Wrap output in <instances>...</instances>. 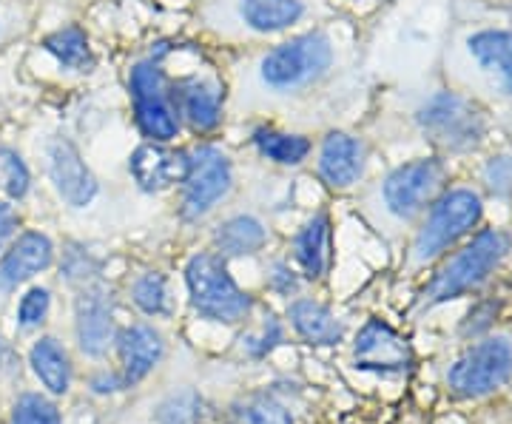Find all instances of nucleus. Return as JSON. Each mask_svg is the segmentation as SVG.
<instances>
[{
	"label": "nucleus",
	"mask_w": 512,
	"mask_h": 424,
	"mask_svg": "<svg viewBox=\"0 0 512 424\" xmlns=\"http://www.w3.org/2000/svg\"><path fill=\"white\" fill-rule=\"evenodd\" d=\"M359 43L339 18L322 20L274 43L231 52L228 123L271 120L291 129L339 126V114L359 92Z\"/></svg>",
	"instance_id": "f257e3e1"
},
{
	"label": "nucleus",
	"mask_w": 512,
	"mask_h": 424,
	"mask_svg": "<svg viewBox=\"0 0 512 424\" xmlns=\"http://www.w3.org/2000/svg\"><path fill=\"white\" fill-rule=\"evenodd\" d=\"M339 15L333 0H197L194 29L205 43L242 52Z\"/></svg>",
	"instance_id": "f03ea898"
},
{
	"label": "nucleus",
	"mask_w": 512,
	"mask_h": 424,
	"mask_svg": "<svg viewBox=\"0 0 512 424\" xmlns=\"http://www.w3.org/2000/svg\"><path fill=\"white\" fill-rule=\"evenodd\" d=\"M444 83L473 94L498 114L512 103V29L464 23L444 49Z\"/></svg>",
	"instance_id": "7ed1b4c3"
},
{
	"label": "nucleus",
	"mask_w": 512,
	"mask_h": 424,
	"mask_svg": "<svg viewBox=\"0 0 512 424\" xmlns=\"http://www.w3.org/2000/svg\"><path fill=\"white\" fill-rule=\"evenodd\" d=\"M410 123L427 151L447 160H473L495 140V111L473 94L441 83L421 97L410 111Z\"/></svg>",
	"instance_id": "20e7f679"
},
{
	"label": "nucleus",
	"mask_w": 512,
	"mask_h": 424,
	"mask_svg": "<svg viewBox=\"0 0 512 424\" xmlns=\"http://www.w3.org/2000/svg\"><path fill=\"white\" fill-rule=\"evenodd\" d=\"M174 49L177 40H154L128 57L123 72L131 123L148 143H183L185 137L174 103Z\"/></svg>",
	"instance_id": "39448f33"
},
{
	"label": "nucleus",
	"mask_w": 512,
	"mask_h": 424,
	"mask_svg": "<svg viewBox=\"0 0 512 424\" xmlns=\"http://www.w3.org/2000/svg\"><path fill=\"white\" fill-rule=\"evenodd\" d=\"M453 183V160L441 154H419L382 171L373 183L362 188V205L373 220L393 231H413L421 214L433 205L447 185Z\"/></svg>",
	"instance_id": "423d86ee"
},
{
	"label": "nucleus",
	"mask_w": 512,
	"mask_h": 424,
	"mask_svg": "<svg viewBox=\"0 0 512 424\" xmlns=\"http://www.w3.org/2000/svg\"><path fill=\"white\" fill-rule=\"evenodd\" d=\"M512 257V228L481 225L473 237L433 265V277L421 288L419 308L430 311L464 296L481 294Z\"/></svg>",
	"instance_id": "0eeeda50"
},
{
	"label": "nucleus",
	"mask_w": 512,
	"mask_h": 424,
	"mask_svg": "<svg viewBox=\"0 0 512 424\" xmlns=\"http://www.w3.org/2000/svg\"><path fill=\"white\" fill-rule=\"evenodd\" d=\"M487 203L470 180H453L433 200L413 225V237L407 248V262L413 268H433L467 237H473L484 225Z\"/></svg>",
	"instance_id": "6e6552de"
},
{
	"label": "nucleus",
	"mask_w": 512,
	"mask_h": 424,
	"mask_svg": "<svg viewBox=\"0 0 512 424\" xmlns=\"http://www.w3.org/2000/svg\"><path fill=\"white\" fill-rule=\"evenodd\" d=\"M239 157L222 140H188V171L177 185V220L202 225L234 200Z\"/></svg>",
	"instance_id": "1a4fd4ad"
},
{
	"label": "nucleus",
	"mask_w": 512,
	"mask_h": 424,
	"mask_svg": "<svg viewBox=\"0 0 512 424\" xmlns=\"http://www.w3.org/2000/svg\"><path fill=\"white\" fill-rule=\"evenodd\" d=\"M183 279L194 314H200L208 322L242 325L254 314L256 299L239 285L228 271V262L211 248L188 257Z\"/></svg>",
	"instance_id": "9d476101"
},
{
	"label": "nucleus",
	"mask_w": 512,
	"mask_h": 424,
	"mask_svg": "<svg viewBox=\"0 0 512 424\" xmlns=\"http://www.w3.org/2000/svg\"><path fill=\"white\" fill-rule=\"evenodd\" d=\"M174 103L188 140H220L228 129V77L222 66L174 72Z\"/></svg>",
	"instance_id": "9b49d317"
},
{
	"label": "nucleus",
	"mask_w": 512,
	"mask_h": 424,
	"mask_svg": "<svg viewBox=\"0 0 512 424\" xmlns=\"http://www.w3.org/2000/svg\"><path fill=\"white\" fill-rule=\"evenodd\" d=\"M373 146L362 131L350 126H328L316 131L311 171L316 183L330 194H353L367 183Z\"/></svg>",
	"instance_id": "f8f14e48"
},
{
	"label": "nucleus",
	"mask_w": 512,
	"mask_h": 424,
	"mask_svg": "<svg viewBox=\"0 0 512 424\" xmlns=\"http://www.w3.org/2000/svg\"><path fill=\"white\" fill-rule=\"evenodd\" d=\"M447 388L458 399H484L512 382V336L487 333L473 339L447 368Z\"/></svg>",
	"instance_id": "ddd939ff"
},
{
	"label": "nucleus",
	"mask_w": 512,
	"mask_h": 424,
	"mask_svg": "<svg viewBox=\"0 0 512 424\" xmlns=\"http://www.w3.org/2000/svg\"><path fill=\"white\" fill-rule=\"evenodd\" d=\"M43 163H46V177L55 188L57 200L72 208V211H86L92 208L100 194H103V180L97 177L92 163L86 160L83 148L69 134H52L43 148Z\"/></svg>",
	"instance_id": "4468645a"
},
{
	"label": "nucleus",
	"mask_w": 512,
	"mask_h": 424,
	"mask_svg": "<svg viewBox=\"0 0 512 424\" xmlns=\"http://www.w3.org/2000/svg\"><path fill=\"white\" fill-rule=\"evenodd\" d=\"M128 177L140 194L160 197L177 191L188 171V143H148L140 140L126 160Z\"/></svg>",
	"instance_id": "2eb2a0df"
},
{
	"label": "nucleus",
	"mask_w": 512,
	"mask_h": 424,
	"mask_svg": "<svg viewBox=\"0 0 512 424\" xmlns=\"http://www.w3.org/2000/svg\"><path fill=\"white\" fill-rule=\"evenodd\" d=\"M245 146L265 166L279 171H299L311 163L316 134L271 120H251L245 123Z\"/></svg>",
	"instance_id": "dca6fc26"
},
{
	"label": "nucleus",
	"mask_w": 512,
	"mask_h": 424,
	"mask_svg": "<svg viewBox=\"0 0 512 424\" xmlns=\"http://www.w3.org/2000/svg\"><path fill=\"white\" fill-rule=\"evenodd\" d=\"M114 333H117V319H114V294L109 285L100 279L77 288L74 336L80 351L92 359H103L114 348Z\"/></svg>",
	"instance_id": "f3484780"
},
{
	"label": "nucleus",
	"mask_w": 512,
	"mask_h": 424,
	"mask_svg": "<svg viewBox=\"0 0 512 424\" xmlns=\"http://www.w3.org/2000/svg\"><path fill=\"white\" fill-rule=\"evenodd\" d=\"M353 362L359 370L382 373V376H402L413 368V348L384 319H367L353 342Z\"/></svg>",
	"instance_id": "a211bd4d"
},
{
	"label": "nucleus",
	"mask_w": 512,
	"mask_h": 424,
	"mask_svg": "<svg viewBox=\"0 0 512 424\" xmlns=\"http://www.w3.org/2000/svg\"><path fill=\"white\" fill-rule=\"evenodd\" d=\"M291 262L305 282L328 279L333 265V217L328 205L316 208L291 237Z\"/></svg>",
	"instance_id": "6ab92c4d"
},
{
	"label": "nucleus",
	"mask_w": 512,
	"mask_h": 424,
	"mask_svg": "<svg viewBox=\"0 0 512 424\" xmlns=\"http://www.w3.org/2000/svg\"><path fill=\"white\" fill-rule=\"evenodd\" d=\"M114 353L120 359V376L126 388H134L163 362L165 339L151 322H131L114 333Z\"/></svg>",
	"instance_id": "aec40b11"
},
{
	"label": "nucleus",
	"mask_w": 512,
	"mask_h": 424,
	"mask_svg": "<svg viewBox=\"0 0 512 424\" xmlns=\"http://www.w3.org/2000/svg\"><path fill=\"white\" fill-rule=\"evenodd\" d=\"M55 242L43 231H23L0 257V291H15L55 265Z\"/></svg>",
	"instance_id": "412c9836"
},
{
	"label": "nucleus",
	"mask_w": 512,
	"mask_h": 424,
	"mask_svg": "<svg viewBox=\"0 0 512 424\" xmlns=\"http://www.w3.org/2000/svg\"><path fill=\"white\" fill-rule=\"evenodd\" d=\"M271 245V228L254 211L225 214L211 228V251H217L225 262L259 257Z\"/></svg>",
	"instance_id": "4be33fe9"
},
{
	"label": "nucleus",
	"mask_w": 512,
	"mask_h": 424,
	"mask_svg": "<svg viewBox=\"0 0 512 424\" xmlns=\"http://www.w3.org/2000/svg\"><path fill=\"white\" fill-rule=\"evenodd\" d=\"M40 49L52 57L63 72L74 74V77H89L100 66V57H97V49H94L92 35L77 20L52 29L49 35L40 40Z\"/></svg>",
	"instance_id": "5701e85b"
},
{
	"label": "nucleus",
	"mask_w": 512,
	"mask_h": 424,
	"mask_svg": "<svg viewBox=\"0 0 512 424\" xmlns=\"http://www.w3.org/2000/svg\"><path fill=\"white\" fill-rule=\"evenodd\" d=\"M288 325L305 345L313 348H330L345 339L342 319L311 296H293L288 305Z\"/></svg>",
	"instance_id": "b1692460"
},
{
	"label": "nucleus",
	"mask_w": 512,
	"mask_h": 424,
	"mask_svg": "<svg viewBox=\"0 0 512 424\" xmlns=\"http://www.w3.org/2000/svg\"><path fill=\"white\" fill-rule=\"evenodd\" d=\"M473 160L476 166L470 183L476 185L484 203L512 208V140L490 143Z\"/></svg>",
	"instance_id": "393cba45"
},
{
	"label": "nucleus",
	"mask_w": 512,
	"mask_h": 424,
	"mask_svg": "<svg viewBox=\"0 0 512 424\" xmlns=\"http://www.w3.org/2000/svg\"><path fill=\"white\" fill-rule=\"evenodd\" d=\"M29 365L40 379V385L55 393V396H66L69 385H72V359L66 348L57 342L55 336H40L32 351H29Z\"/></svg>",
	"instance_id": "a878e982"
},
{
	"label": "nucleus",
	"mask_w": 512,
	"mask_h": 424,
	"mask_svg": "<svg viewBox=\"0 0 512 424\" xmlns=\"http://www.w3.org/2000/svg\"><path fill=\"white\" fill-rule=\"evenodd\" d=\"M128 299L148 319H165L174 314L171 282L157 268H146V271L134 274V279L128 282Z\"/></svg>",
	"instance_id": "bb28decb"
},
{
	"label": "nucleus",
	"mask_w": 512,
	"mask_h": 424,
	"mask_svg": "<svg viewBox=\"0 0 512 424\" xmlns=\"http://www.w3.org/2000/svg\"><path fill=\"white\" fill-rule=\"evenodd\" d=\"M231 424H293V413L279 396L259 390L231 405Z\"/></svg>",
	"instance_id": "cd10ccee"
},
{
	"label": "nucleus",
	"mask_w": 512,
	"mask_h": 424,
	"mask_svg": "<svg viewBox=\"0 0 512 424\" xmlns=\"http://www.w3.org/2000/svg\"><path fill=\"white\" fill-rule=\"evenodd\" d=\"M60 279L66 285H72L74 291L83 285L100 282L103 279V259L97 257L92 248H86L83 242H66L63 257H60Z\"/></svg>",
	"instance_id": "c85d7f7f"
},
{
	"label": "nucleus",
	"mask_w": 512,
	"mask_h": 424,
	"mask_svg": "<svg viewBox=\"0 0 512 424\" xmlns=\"http://www.w3.org/2000/svg\"><path fill=\"white\" fill-rule=\"evenodd\" d=\"M205 416V402L197 390L185 388L168 393L163 402L154 407V422L157 424H200Z\"/></svg>",
	"instance_id": "c756f323"
},
{
	"label": "nucleus",
	"mask_w": 512,
	"mask_h": 424,
	"mask_svg": "<svg viewBox=\"0 0 512 424\" xmlns=\"http://www.w3.org/2000/svg\"><path fill=\"white\" fill-rule=\"evenodd\" d=\"M0 191L9 203H20L32 191V168L15 146H0Z\"/></svg>",
	"instance_id": "7c9ffc66"
},
{
	"label": "nucleus",
	"mask_w": 512,
	"mask_h": 424,
	"mask_svg": "<svg viewBox=\"0 0 512 424\" xmlns=\"http://www.w3.org/2000/svg\"><path fill=\"white\" fill-rule=\"evenodd\" d=\"M501 308H504V302L498 299V296H484V299H478L476 305L467 311V316L461 319V328L458 333L464 336V339H478V336H487V333L493 331L495 322H498V316H501Z\"/></svg>",
	"instance_id": "2f4dec72"
},
{
	"label": "nucleus",
	"mask_w": 512,
	"mask_h": 424,
	"mask_svg": "<svg viewBox=\"0 0 512 424\" xmlns=\"http://www.w3.org/2000/svg\"><path fill=\"white\" fill-rule=\"evenodd\" d=\"M12 424H63L55 402L40 393H23L12 407Z\"/></svg>",
	"instance_id": "473e14b6"
},
{
	"label": "nucleus",
	"mask_w": 512,
	"mask_h": 424,
	"mask_svg": "<svg viewBox=\"0 0 512 424\" xmlns=\"http://www.w3.org/2000/svg\"><path fill=\"white\" fill-rule=\"evenodd\" d=\"M302 285H305V279H302L299 268L293 265L291 259L276 257L268 262V268H265V288L271 294L291 299V296H299Z\"/></svg>",
	"instance_id": "72a5a7b5"
},
{
	"label": "nucleus",
	"mask_w": 512,
	"mask_h": 424,
	"mask_svg": "<svg viewBox=\"0 0 512 424\" xmlns=\"http://www.w3.org/2000/svg\"><path fill=\"white\" fill-rule=\"evenodd\" d=\"M282 342H285V325H282V319H276L274 314H268L262 319L259 331L245 333L242 348H245V353H248L251 359H265V356L274 353Z\"/></svg>",
	"instance_id": "f704fd0d"
},
{
	"label": "nucleus",
	"mask_w": 512,
	"mask_h": 424,
	"mask_svg": "<svg viewBox=\"0 0 512 424\" xmlns=\"http://www.w3.org/2000/svg\"><path fill=\"white\" fill-rule=\"evenodd\" d=\"M52 311V291L43 285H32L18 302V325L23 331H35L40 328Z\"/></svg>",
	"instance_id": "c9c22d12"
},
{
	"label": "nucleus",
	"mask_w": 512,
	"mask_h": 424,
	"mask_svg": "<svg viewBox=\"0 0 512 424\" xmlns=\"http://www.w3.org/2000/svg\"><path fill=\"white\" fill-rule=\"evenodd\" d=\"M18 208L12 203H6V200H0V251L9 245V242L15 240V234H18Z\"/></svg>",
	"instance_id": "e433bc0d"
},
{
	"label": "nucleus",
	"mask_w": 512,
	"mask_h": 424,
	"mask_svg": "<svg viewBox=\"0 0 512 424\" xmlns=\"http://www.w3.org/2000/svg\"><path fill=\"white\" fill-rule=\"evenodd\" d=\"M89 388L94 393H100V396H109V393H120V390H126V382H123V376L120 373H114V370H97L92 379H89Z\"/></svg>",
	"instance_id": "4c0bfd02"
},
{
	"label": "nucleus",
	"mask_w": 512,
	"mask_h": 424,
	"mask_svg": "<svg viewBox=\"0 0 512 424\" xmlns=\"http://www.w3.org/2000/svg\"><path fill=\"white\" fill-rule=\"evenodd\" d=\"M481 3L493 12L495 18H501L504 26L512 29V0H481Z\"/></svg>",
	"instance_id": "58836bf2"
},
{
	"label": "nucleus",
	"mask_w": 512,
	"mask_h": 424,
	"mask_svg": "<svg viewBox=\"0 0 512 424\" xmlns=\"http://www.w3.org/2000/svg\"><path fill=\"white\" fill-rule=\"evenodd\" d=\"M504 111V126H507V134H510V140H512V103L507 106V109H501Z\"/></svg>",
	"instance_id": "ea45409f"
},
{
	"label": "nucleus",
	"mask_w": 512,
	"mask_h": 424,
	"mask_svg": "<svg viewBox=\"0 0 512 424\" xmlns=\"http://www.w3.org/2000/svg\"><path fill=\"white\" fill-rule=\"evenodd\" d=\"M3 35H6V20L0 15V40H3Z\"/></svg>",
	"instance_id": "a19ab883"
},
{
	"label": "nucleus",
	"mask_w": 512,
	"mask_h": 424,
	"mask_svg": "<svg viewBox=\"0 0 512 424\" xmlns=\"http://www.w3.org/2000/svg\"><path fill=\"white\" fill-rule=\"evenodd\" d=\"M3 353H6V345H3V339H0V362H3Z\"/></svg>",
	"instance_id": "79ce46f5"
},
{
	"label": "nucleus",
	"mask_w": 512,
	"mask_h": 424,
	"mask_svg": "<svg viewBox=\"0 0 512 424\" xmlns=\"http://www.w3.org/2000/svg\"><path fill=\"white\" fill-rule=\"evenodd\" d=\"M376 3H393V0H376Z\"/></svg>",
	"instance_id": "37998d69"
},
{
	"label": "nucleus",
	"mask_w": 512,
	"mask_h": 424,
	"mask_svg": "<svg viewBox=\"0 0 512 424\" xmlns=\"http://www.w3.org/2000/svg\"><path fill=\"white\" fill-rule=\"evenodd\" d=\"M0 111H3V100H0Z\"/></svg>",
	"instance_id": "c03bdc74"
}]
</instances>
